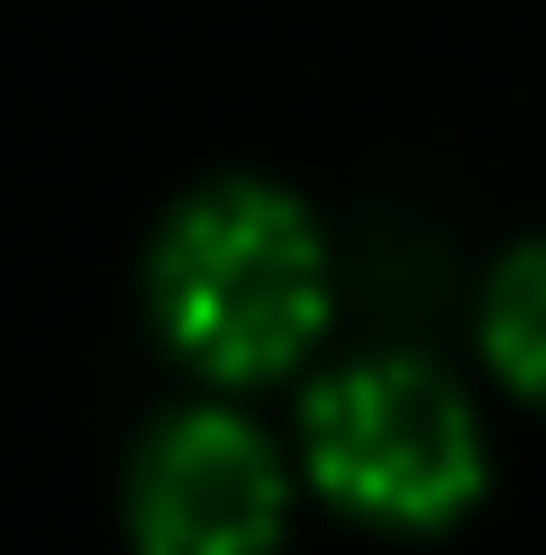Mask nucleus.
<instances>
[{"label": "nucleus", "instance_id": "f257e3e1", "mask_svg": "<svg viewBox=\"0 0 546 555\" xmlns=\"http://www.w3.org/2000/svg\"><path fill=\"white\" fill-rule=\"evenodd\" d=\"M165 346L210 383H273L328 328V246L273 182H210L165 219L146 264Z\"/></svg>", "mask_w": 546, "mask_h": 555}, {"label": "nucleus", "instance_id": "f03ea898", "mask_svg": "<svg viewBox=\"0 0 546 555\" xmlns=\"http://www.w3.org/2000/svg\"><path fill=\"white\" fill-rule=\"evenodd\" d=\"M310 482L374 528H446L483 492V428L465 391L419 356H364L301 410Z\"/></svg>", "mask_w": 546, "mask_h": 555}, {"label": "nucleus", "instance_id": "7ed1b4c3", "mask_svg": "<svg viewBox=\"0 0 546 555\" xmlns=\"http://www.w3.org/2000/svg\"><path fill=\"white\" fill-rule=\"evenodd\" d=\"M136 555H273L283 546V455L227 410H173L128 474Z\"/></svg>", "mask_w": 546, "mask_h": 555}, {"label": "nucleus", "instance_id": "20e7f679", "mask_svg": "<svg viewBox=\"0 0 546 555\" xmlns=\"http://www.w3.org/2000/svg\"><path fill=\"white\" fill-rule=\"evenodd\" d=\"M483 356L500 364V383H510L519 401L546 410V237L519 246V256L492 273V292H483Z\"/></svg>", "mask_w": 546, "mask_h": 555}]
</instances>
